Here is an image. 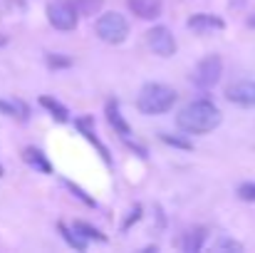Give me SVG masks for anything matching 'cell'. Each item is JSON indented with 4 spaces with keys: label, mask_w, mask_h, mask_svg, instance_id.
I'll list each match as a JSON object with an SVG mask.
<instances>
[{
    "label": "cell",
    "mask_w": 255,
    "mask_h": 253,
    "mask_svg": "<svg viewBox=\"0 0 255 253\" xmlns=\"http://www.w3.org/2000/svg\"><path fill=\"white\" fill-rule=\"evenodd\" d=\"M221 119H223V114H221V109L211 99L188 102L176 114V124L186 134H208V132H213L221 124Z\"/></svg>",
    "instance_id": "obj_1"
},
{
    "label": "cell",
    "mask_w": 255,
    "mask_h": 253,
    "mask_svg": "<svg viewBox=\"0 0 255 253\" xmlns=\"http://www.w3.org/2000/svg\"><path fill=\"white\" fill-rule=\"evenodd\" d=\"M176 97H178L176 89L169 87V84L149 82L141 87V92L136 97V107H139L141 114H149V117L164 114V112H169L171 107L176 104Z\"/></svg>",
    "instance_id": "obj_2"
},
{
    "label": "cell",
    "mask_w": 255,
    "mask_h": 253,
    "mask_svg": "<svg viewBox=\"0 0 255 253\" xmlns=\"http://www.w3.org/2000/svg\"><path fill=\"white\" fill-rule=\"evenodd\" d=\"M97 37L107 45H122L129 37V20L122 12H104L97 17Z\"/></svg>",
    "instance_id": "obj_3"
},
{
    "label": "cell",
    "mask_w": 255,
    "mask_h": 253,
    "mask_svg": "<svg viewBox=\"0 0 255 253\" xmlns=\"http://www.w3.org/2000/svg\"><path fill=\"white\" fill-rule=\"evenodd\" d=\"M221 75H223V60L218 55H208L196 65V70L191 75V82L196 87H201V89H211L221 80Z\"/></svg>",
    "instance_id": "obj_4"
},
{
    "label": "cell",
    "mask_w": 255,
    "mask_h": 253,
    "mask_svg": "<svg viewBox=\"0 0 255 253\" xmlns=\"http://www.w3.org/2000/svg\"><path fill=\"white\" fill-rule=\"evenodd\" d=\"M47 20L55 30H75L77 27V10L72 0H52L47 5Z\"/></svg>",
    "instance_id": "obj_5"
},
{
    "label": "cell",
    "mask_w": 255,
    "mask_h": 253,
    "mask_svg": "<svg viewBox=\"0 0 255 253\" xmlns=\"http://www.w3.org/2000/svg\"><path fill=\"white\" fill-rule=\"evenodd\" d=\"M146 42H149V47H151L159 57H171V55L176 52V40H173L171 30L164 27V25L151 27V30L146 32Z\"/></svg>",
    "instance_id": "obj_6"
},
{
    "label": "cell",
    "mask_w": 255,
    "mask_h": 253,
    "mask_svg": "<svg viewBox=\"0 0 255 253\" xmlns=\"http://www.w3.org/2000/svg\"><path fill=\"white\" fill-rule=\"evenodd\" d=\"M228 102L238 104V107H255V80H241L233 82L226 89Z\"/></svg>",
    "instance_id": "obj_7"
},
{
    "label": "cell",
    "mask_w": 255,
    "mask_h": 253,
    "mask_svg": "<svg viewBox=\"0 0 255 253\" xmlns=\"http://www.w3.org/2000/svg\"><path fill=\"white\" fill-rule=\"evenodd\" d=\"M186 25H188L193 32H198V35L218 32V30H223V27H226V22H223L221 17H216V15H208V12H196V15H191Z\"/></svg>",
    "instance_id": "obj_8"
},
{
    "label": "cell",
    "mask_w": 255,
    "mask_h": 253,
    "mask_svg": "<svg viewBox=\"0 0 255 253\" xmlns=\"http://www.w3.org/2000/svg\"><path fill=\"white\" fill-rule=\"evenodd\" d=\"M127 5L141 20H156L161 15V10H164L161 0H127Z\"/></svg>",
    "instance_id": "obj_9"
},
{
    "label": "cell",
    "mask_w": 255,
    "mask_h": 253,
    "mask_svg": "<svg viewBox=\"0 0 255 253\" xmlns=\"http://www.w3.org/2000/svg\"><path fill=\"white\" fill-rule=\"evenodd\" d=\"M22 159H25L27 167H32L35 171H40V174H52V164H50L47 157H45L40 149H35V147L22 149Z\"/></svg>",
    "instance_id": "obj_10"
},
{
    "label": "cell",
    "mask_w": 255,
    "mask_h": 253,
    "mask_svg": "<svg viewBox=\"0 0 255 253\" xmlns=\"http://www.w3.org/2000/svg\"><path fill=\"white\" fill-rule=\"evenodd\" d=\"M107 119H109V124H112V127H114L124 139L131 134V129H129V124L124 122V117H122V112H119V104H117V102H109V104H107Z\"/></svg>",
    "instance_id": "obj_11"
},
{
    "label": "cell",
    "mask_w": 255,
    "mask_h": 253,
    "mask_svg": "<svg viewBox=\"0 0 255 253\" xmlns=\"http://www.w3.org/2000/svg\"><path fill=\"white\" fill-rule=\"evenodd\" d=\"M203 241H206V231L203 229H193V231H188L186 236H183V251L186 253H196L203 249Z\"/></svg>",
    "instance_id": "obj_12"
},
{
    "label": "cell",
    "mask_w": 255,
    "mask_h": 253,
    "mask_svg": "<svg viewBox=\"0 0 255 253\" xmlns=\"http://www.w3.org/2000/svg\"><path fill=\"white\" fill-rule=\"evenodd\" d=\"M40 104L57 119V122H67L70 119V112H67V107L65 104H60L57 99H52V97H40Z\"/></svg>",
    "instance_id": "obj_13"
},
{
    "label": "cell",
    "mask_w": 255,
    "mask_h": 253,
    "mask_svg": "<svg viewBox=\"0 0 255 253\" xmlns=\"http://www.w3.org/2000/svg\"><path fill=\"white\" fill-rule=\"evenodd\" d=\"M60 231H62V236L67 239V244H70L72 249H77V251H85L87 249V239L82 234H77L75 229H67L65 224H60Z\"/></svg>",
    "instance_id": "obj_14"
},
{
    "label": "cell",
    "mask_w": 255,
    "mask_h": 253,
    "mask_svg": "<svg viewBox=\"0 0 255 253\" xmlns=\"http://www.w3.org/2000/svg\"><path fill=\"white\" fill-rule=\"evenodd\" d=\"M77 15H97L104 5V0H72Z\"/></svg>",
    "instance_id": "obj_15"
},
{
    "label": "cell",
    "mask_w": 255,
    "mask_h": 253,
    "mask_svg": "<svg viewBox=\"0 0 255 253\" xmlns=\"http://www.w3.org/2000/svg\"><path fill=\"white\" fill-rule=\"evenodd\" d=\"M0 112L7 114V117H20V119H27V107L22 102H2L0 99Z\"/></svg>",
    "instance_id": "obj_16"
},
{
    "label": "cell",
    "mask_w": 255,
    "mask_h": 253,
    "mask_svg": "<svg viewBox=\"0 0 255 253\" xmlns=\"http://www.w3.org/2000/svg\"><path fill=\"white\" fill-rule=\"evenodd\" d=\"M72 229H75L77 234H82V236H85L87 241H89V239L104 241V236H102V234H99V231H97L94 226H89V224H85V221H75V226H72Z\"/></svg>",
    "instance_id": "obj_17"
},
{
    "label": "cell",
    "mask_w": 255,
    "mask_h": 253,
    "mask_svg": "<svg viewBox=\"0 0 255 253\" xmlns=\"http://www.w3.org/2000/svg\"><path fill=\"white\" fill-rule=\"evenodd\" d=\"M238 196H241L243 201H255V184L253 181L241 184V186H238Z\"/></svg>",
    "instance_id": "obj_18"
},
{
    "label": "cell",
    "mask_w": 255,
    "mask_h": 253,
    "mask_svg": "<svg viewBox=\"0 0 255 253\" xmlns=\"http://www.w3.org/2000/svg\"><path fill=\"white\" fill-rule=\"evenodd\" d=\"M65 186H67V189H70V191H72V194H75V196H77L80 201H85L87 206H97V204H94V199H92V196H87L85 191H82L80 186H75L72 181H65Z\"/></svg>",
    "instance_id": "obj_19"
},
{
    "label": "cell",
    "mask_w": 255,
    "mask_h": 253,
    "mask_svg": "<svg viewBox=\"0 0 255 253\" xmlns=\"http://www.w3.org/2000/svg\"><path fill=\"white\" fill-rule=\"evenodd\" d=\"M47 65L50 67H70L72 60L70 57H60V55H47Z\"/></svg>",
    "instance_id": "obj_20"
},
{
    "label": "cell",
    "mask_w": 255,
    "mask_h": 253,
    "mask_svg": "<svg viewBox=\"0 0 255 253\" xmlns=\"http://www.w3.org/2000/svg\"><path fill=\"white\" fill-rule=\"evenodd\" d=\"M161 139L171 144V147H178V149H191V142H186V139H178V137H169V134H161Z\"/></svg>",
    "instance_id": "obj_21"
},
{
    "label": "cell",
    "mask_w": 255,
    "mask_h": 253,
    "mask_svg": "<svg viewBox=\"0 0 255 253\" xmlns=\"http://www.w3.org/2000/svg\"><path fill=\"white\" fill-rule=\"evenodd\" d=\"M218 249H223V251H243V246L236 244V241H231V239H221L218 241Z\"/></svg>",
    "instance_id": "obj_22"
},
{
    "label": "cell",
    "mask_w": 255,
    "mask_h": 253,
    "mask_svg": "<svg viewBox=\"0 0 255 253\" xmlns=\"http://www.w3.org/2000/svg\"><path fill=\"white\" fill-rule=\"evenodd\" d=\"M139 216H141V206H134V209H131V211H129V219H127V221H124V226H122V229H124V231H127V229H129V226H131V224H134V221H139Z\"/></svg>",
    "instance_id": "obj_23"
},
{
    "label": "cell",
    "mask_w": 255,
    "mask_h": 253,
    "mask_svg": "<svg viewBox=\"0 0 255 253\" xmlns=\"http://www.w3.org/2000/svg\"><path fill=\"white\" fill-rule=\"evenodd\" d=\"M228 2H231V7H236V10H238V7H243L248 0H228Z\"/></svg>",
    "instance_id": "obj_24"
},
{
    "label": "cell",
    "mask_w": 255,
    "mask_h": 253,
    "mask_svg": "<svg viewBox=\"0 0 255 253\" xmlns=\"http://www.w3.org/2000/svg\"><path fill=\"white\" fill-rule=\"evenodd\" d=\"M248 25H251V27H255V15H251V17H248Z\"/></svg>",
    "instance_id": "obj_25"
},
{
    "label": "cell",
    "mask_w": 255,
    "mask_h": 253,
    "mask_svg": "<svg viewBox=\"0 0 255 253\" xmlns=\"http://www.w3.org/2000/svg\"><path fill=\"white\" fill-rule=\"evenodd\" d=\"M2 174H5V169H2V164H0V176H2Z\"/></svg>",
    "instance_id": "obj_26"
}]
</instances>
